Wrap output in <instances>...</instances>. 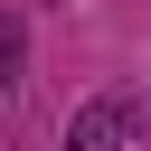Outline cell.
I'll use <instances>...</instances> for the list:
<instances>
[{"instance_id":"2","label":"cell","mask_w":151,"mask_h":151,"mask_svg":"<svg viewBox=\"0 0 151 151\" xmlns=\"http://www.w3.org/2000/svg\"><path fill=\"white\" fill-rule=\"evenodd\" d=\"M19 85H28V28L0 9V94H19Z\"/></svg>"},{"instance_id":"1","label":"cell","mask_w":151,"mask_h":151,"mask_svg":"<svg viewBox=\"0 0 151 151\" xmlns=\"http://www.w3.org/2000/svg\"><path fill=\"white\" fill-rule=\"evenodd\" d=\"M123 142H132V104H123V94L76 104V113H66V132H57V151H123Z\"/></svg>"}]
</instances>
